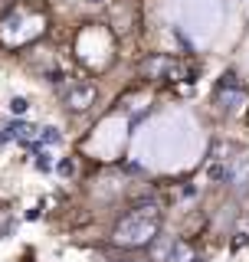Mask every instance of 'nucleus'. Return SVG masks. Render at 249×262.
I'll list each match as a JSON object with an SVG mask.
<instances>
[{"instance_id":"f257e3e1","label":"nucleus","mask_w":249,"mask_h":262,"mask_svg":"<svg viewBox=\"0 0 249 262\" xmlns=\"http://www.w3.org/2000/svg\"><path fill=\"white\" fill-rule=\"evenodd\" d=\"M161 233V207L154 200L135 203L112 229V243L121 249H148Z\"/></svg>"},{"instance_id":"f03ea898","label":"nucleus","mask_w":249,"mask_h":262,"mask_svg":"<svg viewBox=\"0 0 249 262\" xmlns=\"http://www.w3.org/2000/svg\"><path fill=\"white\" fill-rule=\"evenodd\" d=\"M95 98H98V89L92 85V82H86V79L72 82V85L63 92V102H66L69 112H89L95 105Z\"/></svg>"},{"instance_id":"7ed1b4c3","label":"nucleus","mask_w":249,"mask_h":262,"mask_svg":"<svg viewBox=\"0 0 249 262\" xmlns=\"http://www.w3.org/2000/svg\"><path fill=\"white\" fill-rule=\"evenodd\" d=\"M138 72L144 79H177L180 76V66L171 59V56H148V59H141Z\"/></svg>"},{"instance_id":"20e7f679","label":"nucleus","mask_w":249,"mask_h":262,"mask_svg":"<svg viewBox=\"0 0 249 262\" xmlns=\"http://www.w3.org/2000/svg\"><path fill=\"white\" fill-rule=\"evenodd\" d=\"M174 243H177V239H171V236H161V233H157V236H154V243L148 246V256H151L154 262H171Z\"/></svg>"},{"instance_id":"39448f33","label":"nucleus","mask_w":249,"mask_h":262,"mask_svg":"<svg viewBox=\"0 0 249 262\" xmlns=\"http://www.w3.org/2000/svg\"><path fill=\"white\" fill-rule=\"evenodd\" d=\"M171 262H200V256H197V249L184 239L174 243V252H171Z\"/></svg>"},{"instance_id":"423d86ee","label":"nucleus","mask_w":249,"mask_h":262,"mask_svg":"<svg viewBox=\"0 0 249 262\" xmlns=\"http://www.w3.org/2000/svg\"><path fill=\"white\" fill-rule=\"evenodd\" d=\"M4 138H16V141H36V128H33V125H10Z\"/></svg>"},{"instance_id":"0eeeda50","label":"nucleus","mask_w":249,"mask_h":262,"mask_svg":"<svg viewBox=\"0 0 249 262\" xmlns=\"http://www.w3.org/2000/svg\"><path fill=\"white\" fill-rule=\"evenodd\" d=\"M39 131H43V135H39V141H43V144H59L63 141L56 128H39Z\"/></svg>"},{"instance_id":"6e6552de","label":"nucleus","mask_w":249,"mask_h":262,"mask_svg":"<svg viewBox=\"0 0 249 262\" xmlns=\"http://www.w3.org/2000/svg\"><path fill=\"white\" fill-rule=\"evenodd\" d=\"M10 108H13V115H23V112H27V98H13Z\"/></svg>"},{"instance_id":"1a4fd4ad","label":"nucleus","mask_w":249,"mask_h":262,"mask_svg":"<svg viewBox=\"0 0 249 262\" xmlns=\"http://www.w3.org/2000/svg\"><path fill=\"white\" fill-rule=\"evenodd\" d=\"M118 262H154L151 256H125V259H118Z\"/></svg>"},{"instance_id":"9d476101","label":"nucleus","mask_w":249,"mask_h":262,"mask_svg":"<svg viewBox=\"0 0 249 262\" xmlns=\"http://www.w3.org/2000/svg\"><path fill=\"white\" fill-rule=\"evenodd\" d=\"M92 4H102V0H92Z\"/></svg>"}]
</instances>
